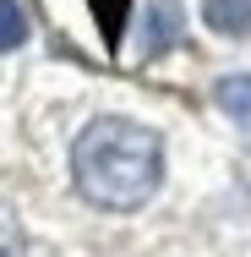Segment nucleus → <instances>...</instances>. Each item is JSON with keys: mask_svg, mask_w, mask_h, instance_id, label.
Wrapping results in <instances>:
<instances>
[{"mask_svg": "<svg viewBox=\"0 0 251 257\" xmlns=\"http://www.w3.org/2000/svg\"><path fill=\"white\" fill-rule=\"evenodd\" d=\"M71 181H77V192L93 208L131 213L164 181V143L142 120L104 115L71 143Z\"/></svg>", "mask_w": 251, "mask_h": 257, "instance_id": "f257e3e1", "label": "nucleus"}, {"mask_svg": "<svg viewBox=\"0 0 251 257\" xmlns=\"http://www.w3.org/2000/svg\"><path fill=\"white\" fill-rule=\"evenodd\" d=\"M175 39H180V6H175V0H158L148 11V22H142V55L153 60V55L169 50Z\"/></svg>", "mask_w": 251, "mask_h": 257, "instance_id": "f03ea898", "label": "nucleus"}, {"mask_svg": "<svg viewBox=\"0 0 251 257\" xmlns=\"http://www.w3.org/2000/svg\"><path fill=\"white\" fill-rule=\"evenodd\" d=\"M202 22L224 39H251V0H202Z\"/></svg>", "mask_w": 251, "mask_h": 257, "instance_id": "7ed1b4c3", "label": "nucleus"}, {"mask_svg": "<svg viewBox=\"0 0 251 257\" xmlns=\"http://www.w3.org/2000/svg\"><path fill=\"white\" fill-rule=\"evenodd\" d=\"M213 99H218V109H224L240 132H251V71H229V77H218Z\"/></svg>", "mask_w": 251, "mask_h": 257, "instance_id": "20e7f679", "label": "nucleus"}, {"mask_svg": "<svg viewBox=\"0 0 251 257\" xmlns=\"http://www.w3.org/2000/svg\"><path fill=\"white\" fill-rule=\"evenodd\" d=\"M28 39V11L17 0H0V50H17Z\"/></svg>", "mask_w": 251, "mask_h": 257, "instance_id": "39448f33", "label": "nucleus"}, {"mask_svg": "<svg viewBox=\"0 0 251 257\" xmlns=\"http://www.w3.org/2000/svg\"><path fill=\"white\" fill-rule=\"evenodd\" d=\"M22 224H17V208L0 197V257H22Z\"/></svg>", "mask_w": 251, "mask_h": 257, "instance_id": "423d86ee", "label": "nucleus"}]
</instances>
